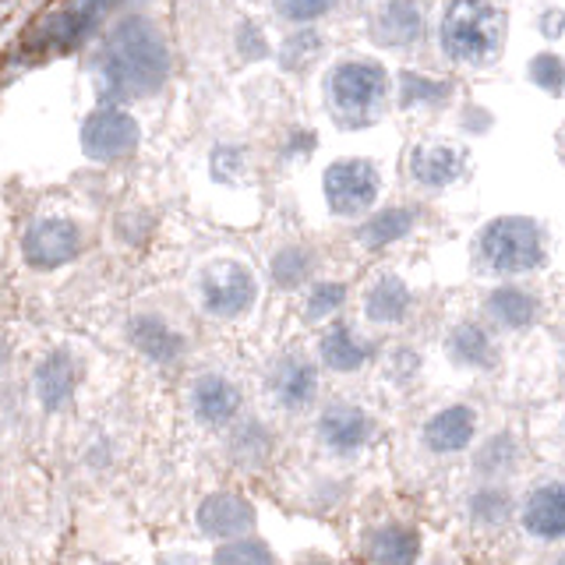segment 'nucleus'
<instances>
[{"instance_id":"1","label":"nucleus","mask_w":565,"mask_h":565,"mask_svg":"<svg viewBox=\"0 0 565 565\" xmlns=\"http://www.w3.org/2000/svg\"><path fill=\"white\" fill-rule=\"evenodd\" d=\"M170 75V53L163 35L146 18H124L103 50V82L114 96L156 93Z\"/></svg>"},{"instance_id":"2","label":"nucleus","mask_w":565,"mask_h":565,"mask_svg":"<svg viewBox=\"0 0 565 565\" xmlns=\"http://www.w3.org/2000/svg\"><path fill=\"white\" fill-rule=\"evenodd\" d=\"M502 18L484 0H452L441 18V50L452 61L477 64L494 53Z\"/></svg>"},{"instance_id":"3","label":"nucleus","mask_w":565,"mask_h":565,"mask_svg":"<svg viewBox=\"0 0 565 565\" xmlns=\"http://www.w3.org/2000/svg\"><path fill=\"white\" fill-rule=\"evenodd\" d=\"M388 93V78L379 64H340L329 75V99L335 120L347 124V128H364V124L375 120L382 110V99Z\"/></svg>"},{"instance_id":"4","label":"nucleus","mask_w":565,"mask_h":565,"mask_svg":"<svg viewBox=\"0 0 565 565\" xmlns=\"http://www.w3.org/2000/svg\"><path fill=\"white\" fill-rule=\"evenodd\" d=\"M481 258L499 273H526L544 258V241L534 220L505 216L481 234Z\"/></svg>"},{"instance_id":"5","label":"nucleus","mask_w":565,"mask_h":565,"mask_svg":"<svg viewBox=\"0 0 565 565\" xmlns=\"http://www.w3.org/2000/svg\"><path fill=\"white\" fill-rule=\"evenodd\" d=\"M199 294L209 315L230 318L252 308L255 300V276L241 262H216L209 265L199 279Z\"/></svg>"},{"instance_id":"6","label":"nucleus","mask_w":565,"mask_h":565,"mask_svg":"<svg viewBox=\"0 0 565 565\" xmlns=\"http://www.w3.org/2000/svg\"><path fill=\"white\" fill-rule=\"evenodd\" d=\"M82 149L99 163L131 156L138 149V124L124 110H96L82 128Z\"/></svg>"},{"instance_id":"7","label":"nucleus","mask_w":565,"mask_h":565,"mask_svg":"<svg viewBox=\"0 0 565 565\" xmlns=\"http://www.w3.org/2000/svg\"><path fill=\"white\" fill-rule=\"evenodd\" d=\"M379 194V173L364 159H343V163H332L326 173V199L332 205V212H343V216H353V212L367 209Z\"/></svg>"},{"instance_id":"8","label":"nucleus","mask_w":565,"mask_h":565,"mask_svg":"<svg viewBox=\"0 0 565 565\" xmlns=\"http://www.w3.org/2000/svg\"><path fill=\"white\" fill-rule=\"evenodd\" d=\"M82 237L78 226L67 220H40L29 226V234L22 241V255L35 269H57V265L71 262L78 255Z\"/></svg>"},{"instance_id":"9","label":"nucleus","mask_w":565,"mask_h":565,"mask_svg":"<svg viewBox=\"0 0 565 565\" xmlns=\"http://www.w3.org/2000/svg\"><path fill=\"white\" fill-rule=\"evenodd\" d=\"M371 417L361 414L358 406H329V411L322 414V420H318V435H322V441L332 449V452H358L367 446L371 438Z\"/></svg>"},{"instance_id":"10","label":"nucleus","mask_w":565,"mask_h":565,"mask_svg":"<svg viewBox=\"0 0 565 565\" xmlns=\"http://www.w3.org/2000/svg\"><path fill=\"white\" fill-rule=\"evenodd\" d=\"M255 523V509L241 494H209L199 509V526L209 537H237Z\"/></svg>"},{"instance_id":"11","label":"nucleus","mask_w":565,"mask_h":565,"mask_svg":"<svg viewBox=\"0 0 565 565\" xmlns=\"http://www.w3.org/2000/svg\"><path fill=\"white\" fill-rule=\"evenodd\" d=\"M523 523L541 541H558L565 534V494L558 484H547L530 494L523 509Z\"/></svg>"},{"instance_id":"12","label":"nucleus","mask_w":565,"mask_h":565,"mask_svg":"<svg viewBox=\"0 0 565 565\" xmlns=\"http://www.w3.org/2000/svg\"><path fill=\"white\" fill-rule=\"evenodd\" d=\"M191 406H194V417H199V420H205V424H226V420H234V414H237L241 393L226 379L209 375L202 382H194Z\"/></svg>"},{"instance_id":"13","label":"nucleus","mask_w":565,"mask_h":565,"mask_svg":"<svg viewBox=\"0 0 565 565\" xmlns=\"http://www.w3.org/2000/svg\"><path fill=\"white\" fill-rule=\"evenodd\" d=\"M473 411L470 406H449V411H441L428 420V428H424V441H428L431 452H456L463 449L467 441L473 438Z\"/></svg>"},{"instance_id":"14","label":"nucleus","mask_w":565,"mask_h":565,"mask_svg":"<svg viewBox=\"0 0 565 565\" xmlns=\"http://www.w3.org/2000/svg\"><path fill=\"white\" fill-rule=\"evenodd\" d=\"M315 367L300 358H282L273 371V396L279 406H290V411H300L308 399H315Z\"/></svg>"},{"instance_id":"15","label":"nucleus","mask_w":565,"mask_h":565,"mask_svg":"<svg viewBox=\"0 0 565 565\" xmlns=\"http://www.w3.org/2000/svg\"><path fill=\"white\" fill-rule=\"evenodd\" d=\"M78 382V371L71 364L67 353H50V358L35 371V393H40L46 411H61V406L71 399Z\"/></svg>"},{"instance_id":"16","label":"nucleus","mask_w":565,"mask_h":565,"mask_svg":"<svg viewBox=\"0 0 565 565\" xmlns=\"http://www.w3.org/2000/svg\"><path fill=\"white\" fill-rule=\"evenodd\" d=\"M375 40L382 46H411L417 35H420V11L411 0H393V4H385L375 18Z\"/></svg>"},{"instance_id":"17","label":"nucleus","mask_w":565,"mask_h":565,"mask_svg":"<svg viewBox=\"0 0 565 565\" xmlns=\"http://www.w3.org/2000/svg\"><path fill=\"white\" fill-rule=\"evenodd\" d=\"M411 170L420 184H431V188H441V184H452L459 170H463V159H459L452 149L446 146H420L411 159Z\"/></svg>"},{"instance_id":"18","label":"nucleus","mask_w":565,"mask_h":565,"mask_svg":"<svg viewBox=\"0 0 565 565\" xmlns=\"http://www.w3.org/2000/svg\"><path fill=\"white\" fill-rule=\"evenodd\" d=\"M131 340L141 353H149L152 361H173V358H181V335H177L163 318H138V322L131 326Z\"/></svg>"},{"instance_id":"19","label":"nucleus","mask_w":565,"mask_h":565,"mask_svg":"<svg viewBox=\"0 0 565 565\" xmlns=\"http://www.w3.org/2000/svg\"><path fill=\"white\" fill-rule=\"evenodd\" d=\"M364 311L371 322H403L411 311V290L399 279H379L364 297Z\"/></svg>"},{"instance_id":"20","label":"nucleus","mask_w":565,"mask_h":565,"mask_svg":"<svg viewBox=\"0 0 565 565\" xmlns=\"http://www.w3.org/2000/svg\"><path fill=\"white\" fill-rule=\"evenodd\" d=\"M488 315L494 318V322L509 326V329H523V326L534 322L537 300L530 297L526 290H520V287H499V290H491V297H488Z\"/></svg>"},{"instance_id":"21","label":"nucleus","mask_w":565,"mask_h":565,"mask_svg":"<svg viewBox=\"0 0 565 565\" xmlns=\"http://www.w3.org/2000/svg\"><path fill=\"white\" fill-rule=\"evenodd\" d=\"M367 558H375V562H414L417 558V534L411 526H399V523L379 526L375 534L367 537Z\"/></svg>"},{"instance_id":"22","label":"nucleus","mask_w":565,"mask_h":565,"mask_svg":"<svg viewBox=\"0 0 565 565\" xmlns=\"http://www.w3.org/2000/svg\"><path fill=\"white\" fill-rule=\"evenodd\" d=\"M367 358H371V347L361 343L347 326L332 329L326 340H322V361L332 371H343V375H347V371H358Z\"/></svg>"},{"instance_id":"23","label":"nucleus","mask_w":565,"mask_h":565,"mask_svg":"<svg viewBox=\"0 0 565 565\" xmlns=\"http://www.w3.org/2000/svg\"><path fill=\"white\" fill-rule=\"evenodd\" d=\"M449 358L463 367H491L494 364V347L484 329L477 326H459L449 335Z\"/></svg>"},{"instance_id":"24","label":"nucleus","mask_w":565,"mask_h":565,"mask_svg":"<svg viewBox=\"0 0 565 565\" xmlns=\"http://www.w3.org/2000/svg\"><path fill=\"white\" fill-rule=\"evenodd\" d=\"M411 226H414V212L411 209H385V212L371 216L361 226V241L371 244V247H379V244H388V241H399Z\"/></svg>"},{"instance_id":"25","label":"nucleus","mask_w":565,"mask_h":565,"mask_svg":"<svg viewBox=\"0 0 565 565\" xmlns=\"http://www.w3.org/2000/svg\"><path fill=\"white\" fill-rule=\"evenodd\" d=\"M512 467H516V446H512V438H505V435H494L488 446L477 452V470L484 477L509 473Z\"/></svg>"},{"instance_id":"26","label":"nucleus","mask_w":565,"mask_h":565,"mask_svg":"<svg viewBox=\"0 0 565 565\" xmlns=\"http://www.w3.org/2000/svg\"><path fill=\"white\" fill-rule=\"evenodd\" d=\"M470 512H473L477 523L494 526L512 512V502H509V494L502 488H484V491H477L470 499Z\"/></svg>"},{"instance_id":"27","label":"nucleus","mask_w":565,"mask_h":565,"mask_svg":"<svg viewBox=\"0 0 565 565\" xmlns=\"http://www.w3.org/2000/svg\"><path fill=\"white\" fill-rule=\"evenodd\" d=\"M308 273H311V255L300 252V247H287V252H279L273 262V276L279 287H300V282L308 279Z\"/></svg>"},{"instance_id":"28","label":"nucleus","mask_w":565,"mask_h":565,"mask_svg":"<svg viewBox=\"0 0 565 565\" xmlns=\"http://www.w3.org/2000/svg\"><path fill=\"white\" fill-rule=\"evenodd\" d=\"M347 300V290L340 282H322V287H315L311 300H308V318H326L332 315Z\"/></svg>"},{"instance_id":"29","label":"nucleus","mask_w":565,"mask_h":565,"mask_svg":"<svg viewBox=\"0 0 565 565\" xmlns=\"http://www.w3.org/2000/svg\"><path fill=\"white\" fill-rule=\"evenodd\" d=\"M220 562H273V552L258 541H230L216 552Z\"/></svg>"},{"instance_id":"30","label":"nucleus","mask_w":565,"mask_h":565,"mask_svg":"<svg viewBox=\"0 0 565 565\" xmlns=\"http://www.w3.org/2000/svg\"><path fill=\"white\" fill-rule=\"evenodd\" d=\"M403 85H406V93H403V99H406V103H414V99H431V103H441V99L449 96V85L428 82V78H417V75H403Z\"/></svg>"},{"instance_id":"31","label":"nucleus","mask_w":565,"mask_h":565,"mask_svg":"<svg viewBox=\"0 0 565 565\" xmlns=\"http://www.w3.org/2000/svg\"><path fill=\"white\" fill-rule=\"evenodd\" d=\"M279 14L294 18V22H311V18L326 14L332 8V0H276Z\"/></svg>"},{"instance_id":"32","label":"nucleus","mask_w":565,"mask_h":565,"mask_svg":"<svg viewBox=\"0 0 565 565\" xmlns=\"http://www.w3.org/2000/svg\"><path fill=\"white\" fill-rule=\"evenodd\" d=\"M534 82L541 85V88H547V93H558L562 88V64H558V57H552V53H544V57H537L534 61Z\"/></svg>"},{"instance_id":"33","label":"nucleus","mask_w":565,"mask_h":565,"mask_svg":"<svg viewBox=\"0 0 565 565\" xmlns=\"http://www.w3.org/2000/svg\"><path fill=\"white\" fill-rule=\"evenodd\" d=\"M241 438H247V446L237 441V452L244 459H262L265 452H269V435L262 431V424H247V428L241 431Z\"/></svg>"},{"instance_id":"34","label":"nucleus","mask_w":565,"mask_h":565,"mask_svg":"<svg viewBox=\"0 0 565 565\" xmlns=\"http://www.w3.org/2000/svg\"><path fill=\"white\" fill-rule=\"evenodd\" d=\"M0 361H4V353H0Z\"/></svg>"}]
</instances>
